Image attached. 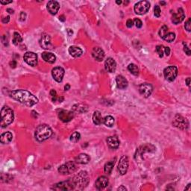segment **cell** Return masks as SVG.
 Returning a JSON list of instances; mask_svg holds the SVG:
<instances>
[{
	"instance_id": "cell-1",
	"label": "cell",
	"mask_w": 191,
	"mask_h": 191,
	"mask_svg": "<svg viewBox=\"0 0 191 191\" xmlns=\"http://www.w3.org/2000/svg\"><path fill=\"white\" fill-rule=\"evenodd\" d=\"M10 95L12 98L28 107L33 106L38 102V99L36 97L25 90H13L11 91Z\"/></svg>"
},
{
	"instance_id": "cell-2",
	"label": "cell",
	"mask_w": 191,
	"mask_h": 191,
	"mask_svg": "<svg viewBox=\"0 0 191 191\" xmlns=\"http://www.w3.org/2000/svg\"><path fill=\"white\" fill-rule=\"evenodd\" d=\"M52 135V130L47 125H40L35 131V138L39 142H43L49 139Z\"/></svg>"
},
{
	"instance_id": "cell-3",
	"label": "cell",
	"mask_w": 191,
	"mask_h": 191,
	"mask_svg": "<svg viewBox=\"0 0 191 191\" xmlns=\"http://www.w3.org/2000/svg\"><path fill=\"white\" fill-rule=\"evenodd\" d=\"M1 116H2V120H1V126L2 128L8 126L10 124H11L14 119V115L12 109H11L9 107L4 106L1 110Z\"/></svg>"
},
{
	"instance_id": "cell-4",
	"label": "cell",
	"mask_w": 191,
	"mask_h": 191,
	"mask_svg": "<svg viewBox=\"0 0 191 191\" xmlns=\"http://www.w3.org/2000/svg\"><path fill=\"white\" fill-rule=\"evenodd\" d=\"M71 180L73 181L75 188L77 187L79 189H82L86 185H87L88 182H89V177H88L87 172L82 171L80 172L74 177H73Z\"/></svg>"
},
{
	"instance_id": "cell-5",
	"label": "cell",
	"mask_w": 191,
	"mask_h": 191,
	"mask_svg": "<svg viewBox=\"0 0 191 191\" xmlns=\"http://www.w3.org/2000/svg\"><path fill=\"white\" fill-rule=\"evenodd\" d=\"M77 170V166L72 161H69L67 164L61 165L58 168V172L62 175H68L75 173Z\"/></svg>"
},
{
	"instance_id": "cell-6",
	"label": "cell",
	"mask_w": 191,
	"mask_h": 191,
	"mask_svg": "<svg viewBox=\"0 0 191 191\" xmlns=\"http://www.w3.org/2000/svg\"><path fill=\"white\" fill-rule=\"evenodd\" d=\"M173 124L175 127L181 130H185L188 128L189 123L186 118L179 114H176L173 119Z\"/></svg>"
},
{
	"instance_id": "cell-7",
	"label": "cell",
	"mask_w": 191,
	"mask_h": 191,
	"mask_svg": "<svg viewBox=\"0 0 191 191\" xmlns=\"http://www.w3.org/2000/svg\"><path fill=\"white\" fill-rule=\"evenodd\" d=\"M74 189L75 188L71 178L66 181H62V182L55 184L52 187V190H72Z\"/></svg>"
},
{
	"instance_id": "cell-8",
	"label": "cell",
	"mask_w": 191,
	"mask_h": 191,
	"mask_svg": "<svg viewBox=\"0 0 191 191\" xmlns=\"http://www.w3.org/2000/svg\"><path fill=\"white\" fill-rule=\"evenodd\" d=\"M150 8V3L148 1H140L135 5V13L139 15H143L147 13Z\"/></svg>"
},
{
	"instance_id": "cell-9",
	"label": "cell",
	"mask_w": 191,
	"mask_h": 191,
	"mask_svg": "<svg viewBox=\"0 0 191 191\" xmlns=\"http://www.w3.org/2000/svg\"><path fill=\"white\" fill-rule=\"evenodd\" d=\"M164 75L165 78L169 82H173L175 79L176 76L178 75V69L174 66L166 67L164 70Z\"/></svg>"
},
{
	"instance_id": "cell-10",
	"label": "cell",
	"mask_w": 191,
	"mask_h": 191,
	"mask_svg": "<svg viewBox=\"0 0 191 191\" xmlns=\"http://www.w3.org/2000/svg\"><path fill=\"white\" fill-rule=\"evenodd\" d=\"M128 157L124 155V156H123L121 158H120L117 170H118L119 173H120L121 175H124L127 173V171H128Z\"/></svg>"
},
{
	"instance_id": "cell-11",
	"label": "cell",
	"mask_w": 191,
	"mask_h": 191,
	"mask_svg": "<svg viewBox=\"0 0 191 191\" xmlns=\"http://www.w3.org/2000/svg\"><path fill=\"white\" fill-rule=\"evenodd\" d=\"M24 61L32 67H35L37 64V55L32 52H28L25 53L23 56Z\"/></svg>"
},
{
	"instance_id": "cell-12",
	"label": "cell",
	"mask_w": 191,
	"mask_h": 191,
	"mask_svg": "<svg viewBox=\"0 0 191 191\" xmlns=\"http://www.w3.org/2000/svg\"><path fill=\"white\" fill-rule=\"evenodd\" d=\"M40 45L44 49H52L53 46L51 42L50 36L47 34H43L40 40Z\"/></svg>"
},
{
	"instance_id": "cell-13",
	"label": "cell",
	"mask_w": 191,
	"mask_h": 191,
	"mask_svg": "<svg viewBox=\"0 0 191 191\" xmlns=\"http://www.w3.org/2000/svg\"><path fill=\"white\" fill-rule=\"evenodd\" d=\"M58 117L63 123H68L73 119L74 113L73 112L67 110H60V111L58 113Z\"/></svg>"
},
{
	"instance_id": "cell-14",
	"label": "cell",
	"mask_w": 191,
	"mask_h": 191,
	"mask_svg": "<svg viewBox=\"0 0 191 191\" xmlns=\"http://www.w3.org/2000/svg\"><path fill=\"white\" fill-rule=\"evenodd\" d=\"M139 90L140 93H141V95H143L145 98H148L152 93L153 87L150 84L143 83L140 85Z\"/></svg>"
},
{
	"instance_id": "cell-15",
	"label": "cell",
	"mask_w": 191,
	"mask_h": 191,
	"mask_svg": "<svg viewBox=\"0 0 191 191\" xmlns=\"http://www.w3.org/2000/svg\"><path fill=\"white\" fill-rule=\"evenodd\" d=\"M52 75L57 82H61L64 75V70L60 67H55L52 71Z\"/></svg>"
},
{
	"instance_id": "cell-16",
	"label": "cell",
	"mask_w": 191,
	"mask_h": 191,
	"mask_svg": "<svg viewBox=\"0 0 191 191\" xmlns=\"http://www.w3.org/2000/svg\"><path fill=\"white\" fill-rule=\"evenodd\" d=\"M185 15L184 13V11L182 8H178V12L177 13H173V17H172V22L173 23L177 25V24L180 23L184 20Z\"/></svg>"
},
{
	"instance_id": "cell-17",
	"label": "cell",
	"mask_w": 191,
	"mask_h": 191,
	"mask_svg": "<svg viewBox=\"0 0 191 191\" xmlns=\"http://www.w3.org/2000/svg\"><path fill=\"white\" fill-rule=\"evenodd\" d=\"M60 8V5L56 1H49L47 3V10L52 15H55Z\"/></svg>"
},
{
	"instance_id": "cell-18",
	"label": "cell",
	"mask_w": 191,
	"mask_h": 191,
	"mask_svg": "<svg viewBox=\"0 0 191 191\" xmlns=\"http://www.w3.org/2000/svg\"><path fill=\"white\" fill-rule=\"evenodd\" d=\"M92 55L95 60L97 61H101L105 58V52L99 47H95L92 51Z\"/></svg>"
},
{
	"instance_id": "cell-19",
	"label": "cell",
	"mask_w": 191,
	"mask_h": 191,
	"mask_svg": "<svg viewBox=\"0 0 191 191\" xmlns=\"http://www.w3.org/2000/svg\"><path fill=\"white\" fill-rule=\"evenodd\" d=\"M108 182L109 181H108L107 177H105V176H100L96 181L95 186L98 190L104 189V188H105L108 185Z\"/></svg>"
},
{
	"instance_id": "cell-20",
	"label": "cell",
	"mask_w": 191,
	"mask_h": 191,
	"mask_svg": "<svg viewBox=\"0 0 191 191\" xmlns=\"http://www.w3.org/2000/svg\"><path fill=\"white\" fill-rule=\"evenodd\" d=\"M105 70L109 73H114L116 69V63L112 58H108L105 63Z\"/></svg>"
},
{
	"instance_id": "cell-21",
	"label": "cell",
	"mask_w": 191,
	"mask_h": 191,
	"mask_svg": "<svg viewBox=\"0 0 191 191\" xmlns=\"http://www.w3.org/2000/svg\"><path fill=\"white\" fill-rule=\"evenodd\" d=\"M116 82L117 87H118V88L120 89V90H124L128 85V81H127L126 78L121 75H119L116 76Z\"/></svg>"
},
{
	"instance_id": "cell-22",
	"label": "cell",
	"mask_w": 191,
	"mask_h": 191,
	"mask_svg": "<svg viewBox=\"0 0 191 191\" xmlns=\"http://www.w3.org/2000/svg\"><path fill=\"white\" fill-rule=\"evenodd\" d=\"M106 141L110 148L113 149H117L120 146V141L116 137H109L107 138Z\"/></svg>"
},
{
	"instance_id": "cell-23",
	"label": "cell",
	"mask_w": 191,
	"mask_h": 191,
	"mask_svg": "<svg viewBox=\"0 0 191 191\" xmlns=\"http://www.w3.org/2000/svg\"><path fill=\"white\" fill-rule=\"evenodd\" d=\"M90 160V158L87 154L82 153L75 158V161L77 164H86L89 163Z\"/></svg>"
},
{
	"instance_id": "cell-24",
	"label": "cell",
	"mask_w": 191,
	"mask_h": 191,
	"mask_svg": "<svg viewBox=\"0 0 191 191\" xmlns=\"http://www.w3.org/2000/svg\"><path fill=\"white\" fill-rule=\"evenodd\" d=\"M42 58L46 62H48L49 63H55L56 61V57L54 54L51 53V52H44L42 53Z\"/></svg>"
},
{
	"instance_id": "cell-25",
	"label": "cell",
	"mask_w": 191,
	"mask_h": 191,
	"mask_svg": "<svg viewBox=\"0 0 191 191\" xmlns=\"http://www.w3.org/2000/svg\"><path fill=\"white\" fill-rule=\"evenodd\" d=\"M69 53L70 54L71 56L74 57V58H78L82 55L83 52L79 47L73 46V47H70L69 48Z\"/></svg>"
},
{
	"instance_id": "cell-26",
	"label": "cell",
	"mask_w": 191,
	"mask_h": 191,
	"mask_svg": "<svg viewBox=\"0 0 191 191\" xmlns=\"http://www.w3.org/2000/svg\"><path fill=\"white\" fill-rule=\"evenodd\" d=\"M12 139H13V135L11 132H5L1 135L0 141L3 144H8V143H11Z\"/></svg>"
},
{
	"instance_id": "cell-27",
	"label": "cell",
	"mask_w": 191,
	"mask_h": 191,
	"mask_svg": "<svg viewBox=\"0 0 191 191\" xmlns=\"http://www.w3.org/2000/svg\"><path fill=\"white\" fill-rule=\"evenodd\" d=\"M93 122L95 125H101L103 123V119L101 116V113L99 111H95L93 115Z\"/></svg>"
},
{
	"instance_id": "cell-28",
	"label": "cell",
	"mask_w": 191,
	"mask_h": 191,
	"mask_svg": "<svg viewBox=\"0 0 191 191\" xmlns=\"http://www.w3.org/2000/svg\"><path fill=\"white\" fill-rule=\"evenodd\" d=\"M114 161H109V162H108V163L105 164V166H104V171H105V173H106V174L110 175L111 173L112 170H113V166H114Z\"/></svg>"
},
{
	"instance_id": "cell-29",
	"label": "cell",
	"mask_w": 191,
	"mask_h": 191,
	"mask_svg": "<svg viewBox=\"0 0 191 191\" xmlns=\"http://www.w3.org/2000/svg\"><path fill=\"white\" fill-rule=\"evenodd\" d=\"M103 123L108 127H112L114 124V119L111 116H106L103 119Z\"/></svg>"
},
{
	"instance_id": "cell-30",
	"label": "cell",
	"mask_w": 191,
	"mask_h": 191,
	"mask_svg": "<svg viewBox=\"0 0 191 191\" xmlns=\"http://www.w3.org/2000/svg\"><path fill=\"white\" fill-rule=\"evenodd\" d=\"M128 70H129L130 73L131 74H133L134 75H139V68L137 67V66L134 63H131L128 65Z\"/></svg>"
},
{
	"instance_id": "cell-31",
	"label": "cell",
	"mask_w": 191,
	"mask_h": 191,
	"mask_svg": "<svg viewBox=\"0 0 191 191\" xmlns=\"http://www.w3.org/2000/svg\"><path fill=\"white\" fill-rule=\"evenodd\" d=\"M23 41V38L20 36V34L18 32H14L13 37V43L14 45H18L19 43H20Z\"/></svg>"
},
{
	"instance_id": "cell-32",
	"label": "cell",
	"mask_w": 191,
	"mask_h": 191,
	"mask_svg": "<svg viewBox=\"0 0 191 191\" xmlns=\"http://www.w3.org/2000/svg\"><path fill=\"white\" fill-rule=\"evenodd\" d=\"M175 35L173 32H169V33H167L165 35V37L163 39L164 40H166V41L169 42V43H171V42H173L175 40Z\"/></svg>"
},
{
	"instance_id": "cell-33",
	"label": "cell",
	"mask_w": 191,
	"mask_h": 191,
	"mask_svg": "<svg viewBox=\"0 0 191 191\" xmlns=\"http://www.w3.org/2000/svg\"><path fill=\"white\" fill-rule=\"evenodd\" d=\"M80 139H81V135L78 132H74L70 136V141H72L73 143H77L79 141Z\"/></svg>"
},
{
	"instance_id": "cell-34",
	"label": "cell",
	"mask_w": 191,
	"mask_h": 191,
	"mask_svg": "<svg viewBox=\"0 0 191 191\" xmlns=\"http://www.w3.org/2000/svg\"><path fill=\"white\" fill-rule=\"evenodd\" d=\"M84 106L85 105H75L73 106V110L76 112H79V113H83V112L85 113V112H86L87 111V110H85V108H87H87H84Z\"/></svg>"
},
{
	"instance_id": "cell-35",
	"label": "cell",
	"mask_w": 191,
	"mask_h": 191,
	"mask_svg": "<svg viewBox=\"0 0 191 191\" xmlns=\"http://www.w3.org/2000/svg\"><path fill=\"white\" fill-rule=\"evenodd\" d=\"M168 33V27L166 25H163L161 27V29L159 31V35L161 38H164L165 35Z\"/></svg>"
},
{
	"instance_id": "cell-36",
	"label": "cell",
	"mask_w": 191,
	"mask_h": 191,
	"mask_svg": "<svg viewBox=\"0 0 191 191\" xmlns=\"http://www.w3.org/2000/svg\"><path fill=\"white\" fill-rule=\"evenodd\" d=\"M156 52L159 55V57L162 58L164 56V48L163 46H158L156 47Z\"/></svg>"
},
{
	"instance_id": "cell-37",
	"label": "cell",
	"mask_w": 191,
	"mask_h": 191,
	"mask_svg": "<svg viewBox=\"0 0 191 191\" xmlns=\"http://www.w3.org/2000/svg\"><path fill=\"white\" fill-rule=\"evenodd\" d=\"M185 29L187 31V32H190L191 31V19L190 18L188 19V20H187L186 23H185Z\"/></svg>"
},
{
	"instance_id": "cell-38",
	"label": "cell",
	"mask_w": 191,
	"mask_h": 191,
	"mask_svg": "<svg viewBox=\"0 0 191 191\" xmlns=\"http://www.w3.org/2000/svg\"><path fill=\"white\" fill-rule=\"evenodd\" d=\"M154 13H155V17H159L161 16V8H160V6L155 5V8H154Z\"/></svg>"
},
{
	"instance_id": "cell-39",
	"label": "cell",
	"mask_w": 191,
	"mask_h": 191,
	"mask_svg": "<svg viewBox=\"0 0 191 191\" xmlns=\"http://www.w3.org/2000/svg\"><path fill=\"white\" fill-rule=\"evenodd\" d=\"M135 25H136L137 28H141L142 25H143V23H142L141 20H140V19H137V18H136L135 20Z\"/></svg>"
},
{
	"instance_id": "cell-40",
	"label": "cell",
	"mask_w": 191,
	"mask_h": 191,
	"mask_svg": "<svg viewBox=\"0 0 191 191\" xmlns=\"http://www.w3.org/2000/svg\"><path fill=\"white\" fill-rule=\"evenodd\" d=\"M25 18H26V14H25V13H24L23 11H22L21 13H20V21L22 22L25 21Z\"/></svg>"
},
{
	"instance_id": "cell-41",
	"label": "cell",
	"mask_w": 191,
	"mask_h": 191,
	"mask_svg": "<svg viewBox=\"0 0 191 191\" xmlns=\"http://www.w3.org/2000/svg\"><path fill=\"white\" fill-rule=\"evenodd\" d=\"M134 25V22L132 20H128L126 22V26L128 28H131Z\"/></svg>"
},
{
	"instance_id": "cell-42",
	"label": "cell",
	"mask_w": 191,
	"mask_h": 191,
	"mask_svg": "<svg viewBox=\"0 0 191 191\" xmlns=\"http://www.w3.org/2000/svg\"><path fill=\"white\" fill-rule=\"evenodd\" d=\"M184 46H185V47H184V51L186 52V54L187 55H190V49L187 47V45L185 44V43H184Z\"/></svg>"
},
{
	"instance_id": "cell-43",
	"label": "cell",
	"mask_w": 191,
	"mask_h": 191,
	"mask_svg": "<svg viewBox=\"0 0 191 191\" xmlns=\"http://www.w3.org/2000/svg\"><path fill=\"white\" fill-rule=\"evenodd\" d=\"M9 20H10V17H9V16H7V17L2 18V22H3L4 23H8Z\"/></svg>"
},
{
	"instance_id": "cell-44",
	"label": "cell",
	"mask_w": 191,
	"mask_h": 191,
	"mask_svg": "<svg viewBox=\"0 0 191 191\" xmlns=\"http://www.w3.org/2000/svg\"><path fill=\"white\" fill-rule=\"evenodd\" d=\"M164 53L166 54V55H170V49L169 47H164Z\"/></svg>"
},
{
	"instance_id": "cell-45",
	"label": "cell",
	"mask_w": 191,
	"mask_h": 191,
	"mask_svg": "<svg viewBox=\"0 0 191 191\" xmlns=\"http://www.w3.org/2000/svg\"><path fill=\"white\" fill-rule=\"evenodd\" d=\"M12 1H3V0H1L0 1V3L2 4V5H8V4L11 3Z\"/></svg>"
},
{
	"instance_id": "cell-46",
	"label": "cell",
	"mask_w": 191,
	"mask_h": 191,
	"mask_svg": "<svg viewBox=\"0 0 191 191\" xmlns=\"http://www.w3.org/2000/svg\"><path fill=\"white\" fill-rule=\"evenodd\" d=\"M10 65H11V67L14 68V67H16V66H17V62H16L15 61H12V62H11L10 63Z\"/></svg>"
},
{
	"instance_id": "cell-47",
	"label": "cell",
	"mask_w": 191,
	"mask_h": 191,
	"mask_svg": "<svg viewBox=\"0 0 191 191\" xmlns=\"http://www.w3.org/2000/svg\"><path fill=\"white\" fill-rule=\"evenodd\" d=\"M117 190H119V191H121V190H127V189L124 186H121V187H120L118 188V189H117Z\"/></svg>"
},
{
	"instance_id": "cell-48",
	"label": "cell",
	"mask_w": 191,
	"mask_h": 191,
	"mask_svg": "<svg viewBox=\"0 0 191 191\" xmlns=\"http://www.w3.org/2000/svg\"><path fill=\"white\" fill-rule=\"evenodd\" d=\"M67 33H68L69 36H72V35L73 34V32L71 30V29H70V28H68V29H67Z\"/></svg>"
},
{
	"instance_id": "cell-49",
	"label": "cell",
	"mask_w": 191,
	"mask_h": 191,
	"mask_svg": "<svg viewBox=\"0 0 191 191\" xmlns=\"http://www.w3.org/2000/svg\"><path fill=\"white\" fill-rule=\"evenodd\" d=\"M186 84L188 87H190V78H187L186 79Z\"/></svg>"
},
{
	"instance_id": "cell-50",
	"label": "cell",
	"mask_w": 191,
	"mask_h": 191,
	"mask_svg": "<svg viewBox=\"0 0 191 191\" xmlns=\"http://www.w3.org/2000/svg\"><path fill=\"white\" fill-rule=\"evenodd\" d=\"M59 20H60L61 22H64L65 20H66V18H65L64 16L61 15V16H60V17H59Z\"/></svg>"
},
{
	"instance_id": "cell-51",
	"label": "cell",
	"mask_w": 191,
	"mask_h": 191,
	"mask_svg": "<svg viewBox=\"0 0 191 191\" xmlns=\"http://www.w3.org/2000/svg\"><path fill=\"white\" fill-rule=\"evenodd\" d=\"M70 85H69V84H67V85H65V87H64L65 90H70Z\"/></svg>"
},
{
	"instance_id": "cell-52",
	"label": "cell",
	"mask_w": 191,
	"mask_h": 191,
	"mask_svg": "<svg viewBox=\"0 0 191 191\" xmlns=\"http://www.w3.org/2000/svg\"><path fill=\"white\" fill-rule=\"evenodd\" d=\"M7 11L9 13H13V10H12V9H11V8L7 9Z\"/></svg>"
},
{
	"instance_id": "cell-53",
	"label": "cell",
	"mask_w": 191,
	"mask_h": 191,
	"mask_svg": "<svg viewBox=\"0 0 191 191\" xmlns=\"http://www.w3.org/2000/svg\"><path fill=\"white\" fill-rule=\"evenodd\" d=\"M190 186H191L190 184H188L187 187L185 189V190H190Z\"/></svg>"
},
{
	"instance_id": "cell-54",
	"label": "cell",
	"mask_w": 191,
	"mask_h": 191,
	"mask_svg": "<svg viewBox=\"0 0 191 191\" xmlns=\"http://www.w3.org/2000/svg\"><path fill=\"white\" fill-rule=\"evenodd\" d=\"M116 4H118V5L122 4V1H118V0H117V1H116Z\"/></svg>"
},
{
	"instance_id": "cell-55",
	"label": "cell",
	"mask_w": 191,
	"mask_h": 191,
	"mask_svg": "<svg viewBox=\"0 0 191 191\" xmlns=\"http://www.w3.org/2000/svg\"><path fill=\"white\" fill-rule=\"evenodd\" d=\"M160 3H161V5H166V2H160Z\"/></svg>"
}]
</instances>
